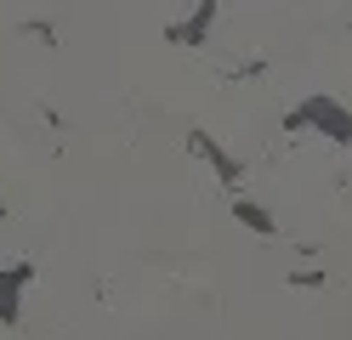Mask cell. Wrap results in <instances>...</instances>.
<instances>
[{
	"instance_id": "2",
	"label": "cell",
	"mask_w": 352,
	"mask_h": 340,
	"mask_svg": "<svg viewBox=\"0 0 352 340\" xmlns=\"http://www.w3.org/2000/svg\"><path fill=\"white\" fill-rule=\"evenodd\" d=\"M34 284V261H12L0 272V324L17 329V317H23V289Z\"/></svg>"
},
{
	"instance_id": "1",
	"label": "cell",
	"mask_w": 352,
	"mask_h": 340,
	"mask_svg": "<svg viewBox=\"0 0 352 340\" xmlns=\"http://www.w3.org/2000/svg\"><path fill=\"white\" fill-rule=\"evenodd\" d=\"M284 125H290V131H307V125H313V131H324L336 148L352 142V113H346L336 97H307V102H296L290 113H284Z\"/></svg>"
},
{
	"instance_id": "3",
	"label": "cell",
	"mask_w": 352,
	"mask_h": 340,
	"mask_svg": "<svg viewBox=\"0 0 352 340\" xmlns=\"http://www.w3.org/2000/svg\"><path fill=\"white\" fill-rule=\"evenodd\" d=\"M216 12H222V0H199V6H193L182 23H170V29H165V40H170V45H199V40L210 34Z\"/></svg>"
},
{
	"instance_id": "6",
	"label": "cell",
	"mask_w": 352,
	"mask_h": 340,
	"mask_svg": "<svg viewBox=\"0 0 352 340\" xmlns=\"http://www.w3.org/2000/svg\"><path fill=\"white\" fill-rule=\"evenodd\" d=\"M290 284H301V289H324V272H296Z\"/></svg>"
},
{
	"instance_id": "4",
	"label": "cell",
	"mask_w": 352,
	"mask_h": 340,
	"mask_svg": "<svg viewBox=\"0 0 352 340\" xmlns=\"http://www.w3.org/2000/svg\"><path fill=\"white\" fill-rule=\"evenodd\" d=\"M188 148H193V153H205V159H210V170L222 176L228 188H239V176H245V170H239V159H228V148L216 142L210 131H188Z\"/></svg>"
},
{
	"instance_id": "7",
	"label": "cell",
	"mask_w": 352,
	"mask_h": 340,
	"mask_svg": "<svg viewBox=\"0 0 352 340\" xmlns=\"http://www.w3.org/2000/svg\"><path fill=\"white\" fill-rule=\"evenodd\" d=\"M0 216H6V204H0Z\"/></svg>"
},
{
	"instance_id": "5",
	"label": "cell",
	"mask_w": 352,
	"mask_h": 340,
	"mask_svg": "<svg viewBox=\"0 0 352 340\" xmlns=\"http://www.w3.org/2000/svg\"><path fill=\"white\" fill-rule=\"evenodd\" d=\"M233 216H239V221H245V227H250V233H278V221H273L267 210H261V204H256V199H233Z\"/></svg>"
}]
</instances>
